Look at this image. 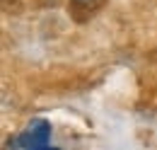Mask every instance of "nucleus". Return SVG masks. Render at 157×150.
Segmentation results:
<instances>
[{"instance_id": "f257e3e1", "label": "nucleus", "mask_w": 157, "mask_h": 150, "mask_svg": "<svg viewBox=\"0 0 157 150\" xmlns=\"http://www.w3.org/2000/svg\"><path fill=\"white\" fill-rule=\"evenodd\" d=\"M36 126H39V121H34V126H29V131L22 136L20 140V145H32V148H44L46 143H48V124H44L41 126V131H36Z\"/></svg>"}, {"instance_id": "f03ea898", "label": "nucleus", "mask_w": 157, "mask_h": 150, "mask_svg": "<svg viewBox=\"0 0 157 150\" xmlns=\"http://www.w3.org/2000/svg\"><path fill=\"white\" fill-rule=\"evenodd\" d=\"M80 5H92V2H94V0H78Z\"/></svg>"}]
</instances>
